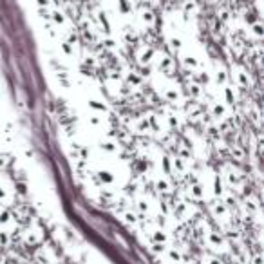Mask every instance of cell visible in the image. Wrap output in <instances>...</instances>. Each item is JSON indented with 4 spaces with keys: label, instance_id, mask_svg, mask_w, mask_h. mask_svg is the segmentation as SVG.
<instances>
[{
    "label": "cell",
    "instance_id": "cell-1",
    "mask_svg": "<svg viewBox=\"0 0 264 264\" xmlns=\"http://www.w3.org/2000/svg\"><path fill=\"white\" fill-rule=\"evenodd\" d=\"M156 62H157V69H159V71H161L163 74L170 76L172 71H174V60H172L170 56H168V54L159 53V54H157Z\"/></svg>",
    "mask_w": 264,
    "mask_h": 264
},
{
    "label": "cell",
    "instance_id": "cell-2",
    "mask_svg": "<svg viewBox=\"0 0 264 264\" xmlns=\"http://www.w3.org/2000/svg\"><path fill=\"white\" fill-rule=\"evenodd\" d=\"M154 56H156V51L152 49V47H148V45H145V47H139L136 53V58L137 62L141 65H148L154 60Z\"/></svg>",
    "mask_w": 264,
    "mask_h": 264
},
{
    "label": "cell",
    "instance_id": "cell-3",
    "mask_svg": "<svg viewBox=\"0 0 264 264\" xmlns=\"http://www.w3.org/2000/svg\"><path fill=\"white\" fill-rule=\"evenodd\" d=\"M234 80H235V83L239 85V87H246L248 85V74L243 71V69H234Z\"/></svg>",
    "mask_w": 264,
    "mask_h": 264
},
{
    "label": "cell",
    "instance_id": "cell-4",
    "mask_svg": "<svg viewBox=\"0 0 264 264\" xmlns=\"http://www.w3.org/2000/svg\"><path fill=\"white\" fill-rule=\"evenodd\" d=\"M150 239L154 245H165L166 234L163 230H159V228H156V230H150Z\"/></svg>",
    "mask_w": 264,
    "mask_h": 264
},
{
    "label": "cell",
    "instance_id": "cell-5",
    "mask_svg": "<svg viewBox=\"0 0 264 264\" xmlns=\"http://www.w3.org/2000/svg\"><path fill=\"white\" fill-rule=\"evenodd\" d=\"M210 113H212V116H214V118H217V120H223V118L226 116L225 107H223L221 103H215V102L210 105Z\"/></svg>",
    "mask_w": 264,
    "mask_h": 264
},
{
    "label": "cell",
    "instance_id": "cell-6",
    "mask_svg": "<svg viewBox=\"0 0 264 264\" xmlns=\"http://www.w3.org/2000/svg\"><path fill=\"white\" fill-rule=\"evenodd\" d=\"M98 177L100 181L105 183V185H114V181H116V177H114V174L111 170H100Z\"/></svg>",
    "mask_w": 264,
    "mask_h": 264
},
{
    "label": "cell",
    "instance_id": "cell-7",
    "mask_svg": "<svg viewBox=\"0 0 264 264\" xmlns=\"http://www.w3.org/2000/svg\"><path fill=\"white\" fill-rule=\"evenodd\" d=\"M156 188L159 192H165V194L172 192V185L168 183V179H166V177H159V179H156Z\"/></svg>",
    "mask_w": 264,
    "mask_h": 264
},
{
    "label": "cell",
    "instance_id": "cell-8",
    "mask_svg": "<svg viewBox=\"0 0 264 264\" xmlns=\"http://www.w3.org/2000/svg\"><path fill=\"white\" fill-rule=\"evenodd\" d=\"M172 166H174V170L179 174V176H185L186 172V166H185V159L183 157H174V161H172Z\"/></svg>",
    "mask_w": 264,
    "mask_h": 264
},
{
    "label": "cell",
    "instance_id": "cell-9",
    "mask_svg": "<svg viewBox=\"0 0 264 264\" xmlns=\"http://www.w3.org/2000/svg\"><path fill=\"white\" fill-rule=\"evenodd\" d=\"M89 107L96 111V113H107V105L100 100H89Z\"/></svg>",
    "mask_w": 264,
    "mask_h": 264
},
{
    "label": "cell",
    "instance_id": "cell-10",
    "mask_svg": "<svg viewBox=\"0 0 264 264\" xmlns=\"http://www.w3.org/2000/svg\"><path fill=\"white\" fill-rule=\"evenodd\" d=\"M139 15H141L143 22H145V24H148V25H154V22H156V16H154V13H152L150 9H147V7H145V9H141V13H139Z\"/></svg>",
    "mask_w": 264,
    "mask_h": 264
},
{
    "label": "cell",
    "instance_id": "cell-11",
    "mask_svg": "<svg viewBox=\"0 0 264 264\" xmlns=\"http://www.w3.org/2000/svg\"><path fill=\"white\" fill-rule=\"evenodd\" d=\"M183 64H185L188 69H197V67H199V62H197V58H196V56H192V54H185V56H183Z\"/></svg>",
    "mask_w": 264,
    "mask_h": 264
},
{
    "label": "cell",
    "instance_id": "cell-12",
    "mask_svg": "<svg viewBox=\"0 0 264 264\" xmlns=\"http://www.w3.org/2000/svg\"><path fill=\"white\" fill-rule=\"evenodd\" d=\"M165 100L170 103H177L179 102V93H177V89H166L165 91Z\"/></svg>",
    "mask_w": 264,
    "mask_h": 264
},
{
    "label": "cell",
    "instance_id": "cell-13",
    "mask_svg": "<svg viewBox=\"0 0 264 264\" xmlns=\"http://www.w3.org/2000/svg\"><path fill=\"white\" fill-rule=\"evenodd\" d=\"M102 148L105 152H116L118 150V143L113 141V139H103V141H102Z\"/></svg>",
    "mask_w": 264,
    "mask_h": 264
},
{
    "label": "cell",
    "instance_id": "cell-14",
    "mask_svg": "<svg viewBox=\"0 0 264 264\" xmlns=\"http://www.w3.org/2000/svg\"><path fill=\"white\" fill-rule=\"evenodd\" d=\"M98 18H100V22H102V25H103V29H105V33H111V22H109L107 15H105L103 11H98Z\"/></svg>",
    "mask_w": 264,
    "mask_h": 264
},
{
    "label": "cell",
    "instance_id": "cell-15",
    "mask_svg": "<svg viewBox=\"0 0 264 264\" xmlns=\"http://www.w3.org/2000/svg\"><path fill=\"white\" fill-rule=\"evenodd\" d=\"M11 223V214L4 208H0V226H5Z\"/></svg>",
    "mask_w": 264,
    "mask_h": 264
},
{
    "label": "cell",
    "instance_id": "cell-16",
    "mask_svg": "<svg viewBox=\"0 0 264 264\" xmlns=\"http://www.w3.org/2000/svg\"><path fill=\"white\" fill-rule=\"evenodd\" d=\"M190 194L196 197V199H203V188H201L199 183H194V185L190 186Z\"/></svg>",
    "mask_w": 264,
    "mask_h": 264
},
{
    "label": "cell",
    "instance_id": "cell-17",
    "mask_svg": "<svg viewBox=\"0 0 264 264\" xmlns=\"http://www.w3.org/2000/svg\"><path fill=\"white\" fill-rule=\"evenodd\" d=\"M223 94H225L226 103H234V102H235V100H234V94H232V89H230V87H226V85H225V89H223Z\"/></svg>",
    "mask_w": 264,
    "mask_h": 264
},
{
    "label": "cell",
    "instance_id": "cell-18",
    "mask_svg": "<svg viewBox=\"0 0 264 264\" xmlns=\"http://www.w3.org/2000/svg\"><path fill=\"white\" fill-rule=\"evenodd\" d=\"M226 80H228V76H226V71H223V69H217V82L223 83V85H226Z\"/></svg>",
    "mask_w": 264,
    "mask_h": 264
},
{
    "label": "cell",
    "instance_id": "cell-19",
    "mask_svg": "<svg viewBox=\"0 0 264 264\" xmlns=\"http://www.w3.org/2000/svg\"><path fill=\"white\" fill-rule=\"evenodd\" d=\"M118 7H120L123 13H129V9H131V4H129V0H118Z\"/></svg>",
    "mask_w": 264,
    "mask_h": 264
},
{
    "label": "cell",
    "instance_id": "cell-20",
    "mask_svg": "<svg viewBox=\"0 0 264 264\" xmlns=\"http://www.w3.org/2000/svg\"><path fill=\"white\" fill-rule=\"evenodd\" d=\"M129 83H131V85H141V78H139V76H137V74H129Z\"/></svg>",
    "mask_w": 264,
    "mask_h": 264
},
{
    "label": "cell",
    "instance_id": "cell-21",
    "mask_svg": "<svg viewBox=\"0 0 264 264\" xmlns=\"http://www.w3.org/2000/svg\"><path fill=\"white\" fill-rule=\"evenodd\" d=\"M168 257L172 259V263H179V261H181V255L177 254V252H176L174 248L168 250Z\"/></svg>",
    "mask_w": 264,
    "mask_h": 264
},
{
    "label": "cell",
    "instance_id": "cell-22",
    "mask_svg": "<svg viewBox=\"0 0 264 264\" xmlns=\"http://www.w3.org/2000/svg\"><path fill=\"white\" fill-rule=\"evenodd\" d=\"M0 245L2 246H7L9 245V234H7V232H0Z\"/></svg>",
    "mask_w": 264,
    "mask_h": 264
},
{
    "label": "cell",
    "instance_id": "cell-23",
    "mask_svg": "<svg viewBox=\"0 0 264 264\" xmlns=\"http://www.w3.org/2000/svg\"><path fill=\"white\" fill-rule=\"evenodd\" d=\"M53 20L54 22H56V24H64L65 22V18H64V15H62V13H60V11H53Z\"/></svg>",
    "mask_w": 264,
    "mask_h": 264
},
{
    "label": "cell",
    "instance_id": "cell-24",
    "mask_svg": "<svg viewBox=\"0 0 264 264\" xmlns=\"http://www.w3.org/2000/svg\"><path fill=\"white\" fill-rule=\"evenodd\" d=\"M168 44L172 45V47H177V49H179V47H181V40L177 38V36H170V38H168Z\"/></svg>",
    "mask_w": 264,
    "mask_h": 264
},
{
    "label": "cell",
    "instance_id": "cell-25",
    "mask_svg": "<svg viewBox=\"0 0 264 264\" xmlns=\"http://www.w3.org/2000/svg\"><path fill=\"white\" fill-rule=\"evenodd\" d=\"M89 122L93 123V125H96V127H100V125H102V123H103V120L98 116V114H93V116L89 118Z\"/></svg>",
    "mask_w": 264,
    "mask_h": 264
},
{
    "label": "cell",
    "instance_id": "cell-26",
    "mask_svg": "<svg viewBox=\"0 0 264 264\" xmlns=\"http://www.w3.org/2000/svg\"><path fill=\"white\" fill-rule=\"evenodd\" d=\"M254 33L257 34V36H263V25L257 22V24H254Z\"/></svg>",
    "mask_w": 264,
    "mask_h": 264
},
{
    "label": "cell",
    "instance_id": "cell-27",
    "mask_svg": "<svg viewBox=\"0 0 264 264\" xmlns=\"http://www.w3.org/2000/svg\"><path fill=\"white\" fill-rule=\"evenodd\" d=\"M62 49H64L67 54H73V47H71V44H69V42H62Z\"/></svg>",
    "mask_w": 264,
    "mask_h": 264
},
{
    "label": "cell",
    "instance_id": "cell-28",
    "mask_svg": "<svg viewBox=\"0 0 264 264\" xmlns=\"http://www.w3.org/2000/svg\"><path fill=\"white\" fill-rule=\"evenodd\" d=\"M190 93H192V94H194V96H199V94H201L199 87H197L196 83H194V85H190Z\"/></svg>",
    "mask_w": 264,
    "mask_h": 264
},
{
    "label": "cell",
    "instance_id": "cell-29",
    "mask_svg": "<svg viewBox=\"0 0 264 264\" xmlns=\"http://www.w3.org/2000/svg\"><path fill=\"white\" fill-rule=\"evenodd\" d=\"M36 4H38L40 7H47V5H49V0H36Z\"/></svg>",
    "mask_w": 264,
    "mask_h": 264
}]
</instances>
